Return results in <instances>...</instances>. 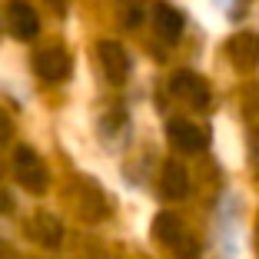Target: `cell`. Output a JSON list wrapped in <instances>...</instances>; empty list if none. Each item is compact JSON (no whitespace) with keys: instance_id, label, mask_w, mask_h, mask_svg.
<instances>
[{"instance_id":"7c38bea8","label":"cell","mask_w":259,"mask_h":259,"mask_svg":"<svg viewBox=\"0 0 259 259\" xmlns=\"http://www.w3.org/2000/svg\"><path fill=\"white\" fill-rule=\"evenodd\" d=\"M169 252H173L176 259H199V243H196V239L190 236V233H186V236L180 239V243H176V246H173Z\"/></svg>"},{"instance_id":"4fadbf2b","label":"cell","mask_w":259,"mask_h":259,"mask_svg":"<svg viewBox=\"0 0 259 259\" xmlns=\"http://www.w3.org/2000/svg\"><path fill=\"white\" fill-rule=\"evenodd\" d=\"M10 133H14V123H10V120H7V113L0 110V143H7Z\"/></svg>"},{"instance_id":"8992f818","label":"cell","mask_w":259,"mask_h":259,"mask_svg":"<svg viewBox=\"0 0 259 259\" xmlns=\"http://www.w3.org/2000/svg\"><path fill=\"white\" fill-rule=\"evenodd\" d=\"M7 27L17 40H33L40 30V20H37V10L27 4V0H14L7 10Z\"/></svg>"},{"instance_id":"3957f363","label":"cell","mask_w":259,"mask_h":259,"mask_svg":"<svg viewBox=\"0 0 259 259\" xmlns=\"http://www.w3.org/2000/svg\"><path fill=\"white\" fill-rule=\"evenodd\" d=\"M226 57L233 60V67L239 70H252L259 67V33H233V37L226 40Z\"/></svg>"},{"instance_id":"8fae6325","label":"cell","mask_w":259,"mask_h":259,"mask_svg":"<svg viewBox=\"0 0 259 259\" xmlns=\"http://www.w3.org/2000/svg\"><path fill=\"white\" fill-rule=\"evenodd\" d=\"M153 236L160 239L166 249H173V246L186 236V229H183V223L176 220L173 213H160L156 220H153Z\"/></svg>"},{"instance_id":"7a4b0ae2","label":"cell","mask_w":259,"mask_h":259,"mask_svg":"<svg viewBox=\"0 0 259 259\" xmlns=\"http://www.w3.org/2000/svg\"><path fill=\"white\" fill-rule=\"evenodd\" d=\"M169 90H173V97H180L183 103H190V107H196V110L209 107V87H206V80L199 73H193V70H180V73H173Z\"/></svg>"},{"instance_id":"2e32d148","label":"cell","mask_w":259,"mask_h":259,"mask_svg":"<svg viewBox=\"0 0 259 259\" xmlns=\"http://www.w3.org/2000/svg\"><path fill=\"white\" fill-rule=\"evenodd\" d=\"M47 4H50V7H54V10H60V14H63V10H67V4H70V0H47Z\"/></svg>"},{"instance_id":"ba28073f","label":"cell","mask_w":259,"mask_h":259,"mask_svg":"<svg viewBox=\"0 0 259 259\" xmlns=\"http://www.w3.org/2000/svg\"><path fill=\"white\" fill-rule=\"evenodd\" d=\"M27 233H30V239H37V243L47 246V249H57V246L63 243V226H60V220H57L54 213H37L30 223H27Z\"/></svg>"},{"instance_id":"5bb4252c","label":"cell","mask_w":259,"mask_h":259,"mask_svg":"<svg viewBox=\"0 0 259 259\" xmlns=\"http://www.w3.org/2000/svg\"><path fill=\"white\" fill-rule=\"evenodd\" d=\"M10 209H14V199L0 193V213H10Z\"/></svg>"},{"instance_id":"9a60e30c","label":"cell","mask_w":259,"mask_h":259,"mask_svg":"<svg viewBox=\"0 0 259 259\" xmlns=\"http://www.w3.org/2000/svg\"><path fill=\"white\" fill-rule=\"evenodd\" d=\"M126 20H130V27H137V23L143 20V14H140V10H130V17H126Z\"/></svg>"},{"instance_id":"52a82bcc","label":"cell","mask_w":259,"mask_h":259,"mask_svg":"<svg viewBox=\"0 0 259 259\" xmlns=\"http://www.w3.org/2000/svg\"><path fill=\"white\" fill-rule=\"evenodd\" d=\"M169 140H173L176 150L199 153V150H206V143H209V133H206L203 126H196V123H190V120H173L169 123Z\"/></svg>"},{"instance_id":"5b68a950","label":"cell","mask_w":259,"mask_h":259,"mask_svg":"<svg viewBox=\"0 0 259 259\" xmlns=\"http://www.w3.org/2000/svg\"><path fill=\"white\" fill-rule=\"evenodd\" d=\"M97 54H100V67H103L107 80L123 83V80L130 76V57H126V50H123L116 40H100Z\"/></svg>"},{"instance_id":"9c48e42d","label":"cell","mask_w":259,"mask_h":259,"mask_svg":"<svg viewBox=\"0 0 259 259\" xmlns=\"http://www.w3.org/2000/svg\"><path fill=\"white\" fill-rule=\"evenodd\" d=\"M160 193L166 199H183L186 193H190V173H186L183 163L169 160L166 166H163V176H160Z\"/></svg>"},{"instance_id":"277c9868","label":"cell","mask_w":259,"mask_h":259,"mask_svg":"<svg viewBox=\"0 0 259 259\" xmlns=\"http://www.w3.org/2000/svg\"><path fill=\"white\" fill-rule=\"evenodd\" d=\"M33 67H37V73L44 76L47 83H60V80H67L70 76V54L67 50H60V47H47V50H40L37 60H33Z\"/></svg>"},{"instance_id":"6da1fadb","label":"cell","mask_w":259,"mask_h":259,"mask_svg":"<svg viewBox=\"0 0 259 259\" xmlns=\"http://www.w3.org/2000/svg\"><path fill=\"white\" fill-rule=\"evenodd\" d=\"M14 176H17V183H20L23 190L37 193V196L47 193V183H50L44 160H40L30 146H17V153H14Z\"/></svg>"},{"instance_id":"e0dca14e","label":"cell","mask_w":259,"mask_h":259,"mask_svg":"<svg viewBox=\"0 0 259 259\" xmlns=\"http://www.w3.org/2000/svg\"><path fill=\"white\" fill-rule=\"evenodd\" d=\"M0 259H10V249L4 246V239H0Z\"/></svg>"},{"instance_id":"30bf717a","label":"cell","mask_w":259,"mask_h":259,"mask_svg":"<svg viewBox=\"0 0 259 259\" xmlns=\"http://www.w3.org/2000/svg\"><path fill=\"white\" fill-rule=\"evenodd\" d=\"M183 14L176 7H169V4H156V10H153V27H156V33H160L163 40H180V33H183Z\"/></svg>"}]
</instances>
